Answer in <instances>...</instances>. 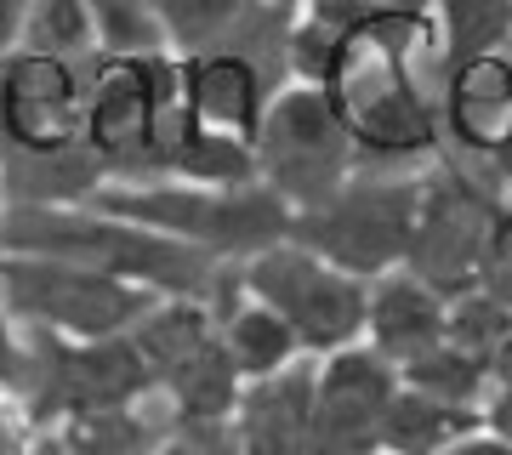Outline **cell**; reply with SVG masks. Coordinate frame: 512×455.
<instances>
[{
  "label": "cell",
  "mask_w": 512,
  "mask_h": 455,
  "mask_svg": "<svg viewBox=\"0 0 512 455\" xmlns=\"http://www.w3.org/2000/svg\"><path fill=\"white\" fill-rule=\"evenodd\" d=\"M0 256H52L92 273H114L131 285H148L154 296H211L217 256L194 251L183 239L137 228L126 217H109L86 205H6L0 211Z\"/></svg>",
  "instance_id": "obj_1"
},
{
  "label": "cell",
  "mask_w": 512,
  "mask_h": 455,
  "mask_svg": "<svg viewBox=\"0 0 512 455\" xmlns=\"http://www.w3.org/2000/svg\"><path fill=\"white\" fill-rule=\"evenodd\" d=\"M97 211L126 217L137 228L171 234L194 245V251L217 256V262H245V256L268 251L279 239H291V205L262 182H239V188H211V182H183V177H109L92 194Z\"/></svg>",
  "instance_id": "obj_2"
},
{
  "label": "cell",
  "mask_w": 512,
  "mask_h": 455,
  "mask_svg": "<svg viewBox=\"0 0 512 455\" xmlns=\"http://www.w3.org/2000/svg\"><path fill=\"white\" fill-rule=\"evenodd\" d=\"M183 120L177 52L154 57H86V131L80 143L109 177H165V154Z\"/></svg>",
  "instance_id": "obj_3"
},
{
  "label": "cell",
  "mask_w": 512,
  "mask_h": 455,
  "mask_svg": "<svg viewBox=\"0 0 512 455\" xmlns=\"http://www.w3.org/2000/svg\"><path fill=\"white\" fill-rule=\"evenodd\" d=\"M416 194H421V165L416 171H387V165H359L325 205L296 211L291 239L319 251L353 279L404 268L410 256V228H416Z\"/></svg>",
  "instance_id": "obj_4"
},
{
  "label": "cell",
  "mask_w": 512,
  "mask_h": 455,
  "mask_svg": "<svg viewBox=\"0 0 512 455\" xmlns=\"http://www.w3.org/2000/svg\"><path fill=\"white\" fill-rule=\"evenodd\" d=\"M251 148L256 182L274 188L291 211L325 205L359 171V148H353L336 103H330V91L308 86V80H285L268 97V114H262V131H256Z\"/></svg>",
  "instance_id": "obj_5"
},
{
  "label": "cell",
  "mask_w": 512,
  "mask_h": 455,
  "mask_svg": "<svg viewBox=\"0 0 512 455\" xmlns=\"http://www.w3.org/2000/svg\"><path fill=\"white\" fill-rule=\"evenodd\" d=\"M501 182L473 177L461 160L433 154L421 165V194H416V228H410V256L404 268L427 279L439 296H461L478 285L484 256H490L495 222H501Z\"/></svg>",
  "instance_id": "obj_6"
},
{
  "label": "cell",
  "mask_w": 512,
  "mask_h": 455,
  "mask_svg": "<svg viewBox=\"0 0 512 455\" xmlns=\"http://www.w3.org/2000/svg\"><path fill=\"white\" fill-rule=\"evenodd\" d=\"M0 291H6V308L18 313L23 330H46L63 342L126 336L160 302L148 285L74 268V262H52V256H0Z\"/></svg>",
  "instance_id": "obj_7"
},
{
  "label": "cell",
  "mask_w": 512,
  "mask_h": 455,
  "mask_svg": "<svg viewBox=\"0 0 512 455\" xmlns=\"http://www.w3.org/2000/svg\"><path fill=\"white\" fill-rule=\"evenodd\" d=\"M239 279H245V291H251L262 308H274L279 319L296 330L302 353H313V359L365 342L370 279L342 273L336 262H325V256L308 251V245L279 239L268 251L245 256V262H239Z\"/></svg>",
  "instance_id": "obj_8"
},
{
  "label": "cell",
  "mask_w": 512,
  "mask_h": 455,
  "mask_svg": "<svg viewBox=\"0 0 512 455\" xmlns=\"http://www.w3.org/2000/svg\"><path fill=\"white\" fill-rule=\"evenodd\" d=\"M86 131V57L12 52L0 63V143L12 154H63Z\"/></svg>",
  "instance_id": "obj_9"
},
{
  "label": "cell",
  "mask_w": 512,
  "mask_h": 455,
  "mask_svg": "<svg viewBox=\"0 0 512 455\" xmlns=\"http://www.w3.org/2000/svg\"><path fill=\"white\" fill-rule=\"evenodd\" d=\"M399 393V364H387L370 342L319 359L313 382L308 455H382V416Z\"/></svg>",
  "instance_id": "obj_10"
},
{
  "label": "cell",
  "mask_w": 512,
  "mask_h": 455,
  "mask_svg": "<svg viewBox=\"0 0 512 455\" xmlns=\"http://www.w3.org/2000/svg\"><path fill=\"white\" fill-rule=\"evenodd\" d=\"M177 80H183V120L205 131H228L239 143H256L268 97V74L245 46H217V52H188L177 57Z\"/></svg>",
  "instance_id": "obj_11"
},
{
  "label": "cell",
  "mask_w": 512,
  "mask_h": 455,
  "mask_svg": "<svg viewBox=\"0 0 512 455\" xmlns=\"http://www.w3.org/2000/svg\"><path fill=\"white\" fill-rule=\"evenodd\" d=\"M313 382H319V359L302 353L274 376H256V382L239 387V404L228 416L234 455H308Z\"/></svg>",
  "instance_id": "obj_12"
},
{
  "label": "cell",
  "mask_w": 512,
  "mask_h": 455,
  "mask_svg": "<svg viewBox=\"0 0 512 455\" xmlns=\"http://www.w3.org/2000/svg\"><path fill=\"white\" fill-rule=\"evenodd\" d=\"M439 126L456 137L461 154L490 160L512 131V46L444 63Z\"/></svg>",
  "instance_id": "obj_13"
},
{
  "label": "cell",
  "mask_w": 512,
  "mask_h": 455,
  "mask_svg": "<svg viewBox=\"0 0 512 455\" xmlns=\"http://www.w3.org/2000/svg\"><path fill=\"white\" fill-rule=\"evenodd\" d=\"M450 325V296H439L427 279H416L410 268L376 273L365 296V342L382 353L387 364H410L427 347L444 342Z\"/></svg>",
  "instance_id": "obj_14"
},
{
  "label": "cell",
  "mask_w": 512,
  "mask_h": 455,
  "mask_svg": "<svg viewBox=\"0 0 512 455\" xmlns=\"http://www.w3.org/2000/svg\"><path fill=\"white\" fill-rule=\"evenodd\" d=\"M165 29V46L177 57L188 52H217V46H245L256 23L285 18L262 0H148Z\"/></svg>",
  "instance_id": "obj_15"
},
{
  "label": "cell",
  "mask_w": 512,
  "mask_h": 455,
  "mask_svg": "<svg viewBox=\"0 0 512 455\" xmlns=\"http://www.w3.org/2000/svg\"><path fill=\"white\" fill-rule=\"evenodd\" d=\"M484 410H467V404H444L421 387H404L393 393L382 416V455H439L450 450L461 433H473Z\"/></svg>",
  "instance_id": "obj_16"
},
{
  "label": "cell",
  "mask_w": 512,
  "mask_h": 455,
  "mask_svg": "<svg viewBox=\"0 0 512 455\" xmlns=\"http://www.w3.org/2000/svg\"><path fill=\"white\" fill-rule=\"evenodd\" d=\"M165 177L239 188V182H256V148L228 137V131H205L194 120H177V137H171V154H165Z\"/></svg>",
  "instance_id": "obj_17"
},
{
  "label": "cell",
  "mask_w": 512,
  "mask_h": 455,
  "mask_svg": "<svg viewBox=\"0 0 512 455\" xmlns=\"http://www.w3.org/2000/svg\"><path fill=\"white\" fill-rule=\"evenodd\" d=\"M399 382L404 387H421L444 404H467V410H484V393H490V359H478L456 342H439L427 347L421 359L399 364Z\"/></svg>",
  "instance_id": "obj_18"
},
{
  "label": "cell",
  "mask_w": 512,
  "mask_h": 455,
  "mask_svg": "<svg viewBox=\"0 0 512 455\" xmlns=\"http://www.w3.org/2000/svg\"><path fill=\"white\" fill-rule=\"evenodd\" d=\"M444 63L512 46V0H433Z\"/></svg>",
  "instance_id": "obj_19"
},
{
  "label": "cell",
  "mask_w": 512,
  "mask_h": 455,
  "mask_svg": "<svg viewBox=\"0 0 512 455\" xmlns=\"http://www.w3.org/2000/svg\"><path fill=\"white\" fill-rule=\"evenodd\" d=\"M92 12V35H97V52L103 57H154V52H171L165 46V29L154 18L148 0H86Z\"/></svg>",
  "instance_id": "obj_20"
},
{
  "label": "cell",
  "mask_w": 512,
  "mask_h": 455,
  "mask_svg": "<svg viewBox=\"0 0 512 455\" xmlns=\"http://www.w3.org/2000/svg\"><path fill=\"white\" fill-rule=\"evenodd\" d=\"M18 52H46V57H92V12L86 0H29V23H23Z\"/></svg>",
  "instance_id": "obj_21"
},
{
  "label": "cell",
  "mask_w": 512,
  "mask_h": 455,
  "mask_svg": "<svg viewBox=\"0 0 512 455\" xmlns=\"http://www.w3.org/2000/svg\"><path fill=\"white\" fill-rule=\"evenodd\" d=\"M512 336V313L495 302L484 285H473V291L450 296V325H444V342L467 347V353H478V359H495V347Z\"/></svg>",
  "instance_id": "obj_22"
},
{
  "label": "cell",
  "mask_w": 512,
  "mask_h": 455,
  "mask_svg": "<svg viewBox=\"0 0 512 455\" xmlns=\"http://www.w3.org/2000/svg\"><path fill=\"white\" fill-rule=\"evenodd\" d=\"M29 382H35V347H29V330L18 325V313L6 308V291H0V387L23 399Z\"/></svg>",
  "instance_id": "obj_23"
},
{
  "label": "cell",
  "mask_w": 512,
  "mask_h": 455,
  "mask_svg": "<svg viewBox=\"0 0 512 455\" xmlns=\"http://www.w3.org/2000/svg\"><path fill=\"white\" fill-rule=\"evenodd\" d=\"M40 438H46V427L35 421V410L0 387V455H40Z\"/></svg>",
  "instance_id": "obj_24"
},
{
  "label": "cell",
  "mask_w": 512,
  "mask_h": 455,
  "mask_svg": "<svg viewBox=\"0 0 512 455\" xmlns=\"http://www.w3.org/2000/svg\"><path fill=\"white\" fill-rule=\"evenodd\" d=\"M478 285H484V291L512 313V205L501 211V222H495V239H490V256H484Z\"/></svg>",
  "instance_id": "obj_25"
},
{
  "label": "cell",
  "mask_w": 512,
  "mask_h": 455,
  "mask_svg": "<svg viewBox=\"0 0 512 455\" xmlns=\"http://www.w3.org/2000/svg\"><path fill=\"white\" fill-rule=\"evenodd\" d=\"M439 455H512V444L495 433V427H484V421H478L473 433H461L456 444H450V450H439Z\"/></svg>",
  "instance_id": "obj_26"
},
{
  "label": "cell",
  "mask_w": 512,
  "mask_h": 455,
  "mask_svg": "<svg viewBox=\"0 0 512 455\" xmlns=\"http://www.w3.org/2000/svg\"><path fill=\"white\" fill-rule=\"evenodd\" d=\"M23 23H29V0H0V63L23 46Z\"/></svg>",
  "instance_id": "obj_27"
},
{
  "label": "cell",
  "mask_w": 512,
  "mask_h": 455,
  "mask_svg": "<svg viewBox=\"0 0 512 455\" xmlns=\"http://www.w3.org/2000/svg\"><path fill=\"white\" fill-rule=\"evenodd\" d=\"M484 427H495L512 444V387H490L484 393Z\"/></svg>",
  "instance_id": "obj_28"
},
{
  "label": "cell",
  "mask_w": 512,
  "mask_h": 455,
  "mask_svg": "<svg viewBox=\"0 0 512 455\" xmlns=\"http://www.w3.org/2000/svg\"><path fill=\"white\" fill-rule=\"evenodd\" d=\"M490 387H512V336L495 347V359H490Z\"/></svg>",
  "instance_id": "obj_29"
},
{
  "label": "cell",
  "mask_w": 512,
  "mask_h": 455,
  "mask_svg": "<svg viewBox=\"0 0 512 455\" xmlns=\"http://www.w3.org/2000/svg\"><path fill=\"white\" fill-rule=\"evenodd\" d=\"M154 455H205V450H200V438H194V433H171Z\"/></svg>",
  "instance_id": "obj_30"
},
{
  "label": "cell",
  "mask_w": 512,
  "mask_h": 455,
  "mask_svg": "<svg viewBox=\"0 0 512 455\" xmlns=\"http://www.w3.org/2000/svg\"><path fill=\"white\" fill-rule=\"evenodd\" d=\"M262 6H274V12H285V18H291V12L302 6V0H262Z\"/></svg>",
  "instance_id": "obj_31"
}]
</instances>
